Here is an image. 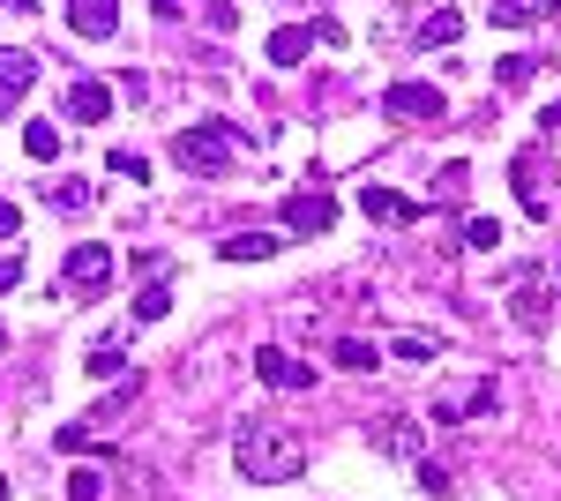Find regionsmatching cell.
I'll use <instances>...</instances> for the list:
<instances>
[{
	"label": "cell",
	"instance_id": "6da1fadb",
	"mask_svg": "<svg viewBox=\"0 0 561 501\" xmlns=\"http://www.w3.org/2000/svg\"><path fill=\"white\" fill-rule=\"evenodd\" d=\"M232 464H240L255 487H285V479H300V471H307V434H300V426H285V419H240V434H232Z\"/></svg>",
	"mask_w": 561,
	"mask_h": 501
},
{
	"label": "cell",
	"instance_id": "7a4b0ae2",
	"mask_svg": "<svg viewBox=\"0 0 561 501\" xmlns=\"http://www.w3.org/2000/svg\"><path fill=\"white\" fill-rule=\"evenodd\" d=\"M240 143H248L240 121H195V127L173 135V166L187 172V180H225L232 158H240Z\"/></svg>",
	"mask_w": 561,
	"mask_h": 501
},
{
	"label": "cell",
	"instance_id": "3957f363",
	"mask_svg": "<svg viewBox=\"0 0 561 501\" xmlns=\"http://www.w3.org/2000/svg\"><path fill=\"white\" fill-rule=\"evenodd\" d=\"M105 285H113V248L105 240H76L68 262H60V293L90 299V293H105Z\"/></svg>",
	"mask_w": 561,
	"mask_h": 501
},
{
	"label": "cell",
	"instance_id": "277c9868",
	"mask_svg": "<svg viewBox=\"0 0 561 501\" xmlns=\"http://www.w3.org/2000/svg\"><path fill=\"white\" fill-rule=\"evenodd\" d=\"M382 121L434 127V121H449V98H442L434 83H389V90H382Z\"/></svg>",
	"mask_w": 561,
	"mask_h": 501
},
{
	"label": "cell",
	"instance_id": "5b68a950",
	"mask_svg": "<svg viewBox=\"0 0 561 501\" xmlns=\"http://www.w3.org/2000/svg\"><path fill=\"white\" fill-rule=\"evenodd\" d=\"M494 405H502L494 382H465V389H442L427 419H434V426H472V419H494Z\"/></svg>",
	"mask_w": 561,
	"mask_h": 501
},
{
	"label": "cell",
	"instance_id": "8992f818",
	"mask_svg": "<svg viewBox=\"0 0 561 501\" xmlns=\"http://www.w3.org/2000/svg\"><path fill=\"white\" fill-rule=\"evenodd\" d=\"M337 225V203L322 195V187H300V195H285V232H300V240H322Z\"/></svg>",
	"mask_w": 561,
	"mask_h": 501
},
{
	"label": "cell",
	"instance_id": "52a82bcc",
	"mask_svg": "<svg viewBox=\"0 0 561 501\" xmlns=\"http://www.w3.org/2000/svg\"><path fill=\"white\" fill-rule=\"evenodd\" d=\"M359 209H367L375 225H389V232H404V225H420V217H427V203H412V195H397V187H375V180L359 187Z\"/></svg>",
	"mask_w": 561,
	"mask_h": 501
},
{
	"label": "cell",
	"instance_id": "ba28073f",
	"mask_svg": "<svg viewBox=\"0 0 561 501\" xmlns=\"http://www.w3.org/2000/svg\"><path fill=\"white\" fill-rule=\"evenodd\" d=\"M255 375H262V389H314V367L293 360L285 344H262V352H255Z\"/></svg>",
	"mask_w": 561,
	"mask_h": 501
},
{
	"label": "cell",
	"instance_id": "9c48e42d",
	"mask_svg": "<svg viewBox=\"0 0 561 501\" xmlns=\"http://www.w3.org/2000/svg\"><path fill=\"white\" fill-rule=\"evenodd\" d=\"M60 121H76V127L113 121V90L90 83V76H76V83H68V98H60Z\"/></svg>",
	"mask_w": 561,
	"mask_h": 501
},
{
	"label": "cell",
	"instance_id": "30bf717a",
	"mask_svg": "<svg viewBox=\"0 0 561 501\" xmlns=\"http://www.w3.org/2000/svg\"><path fill=\"white\" fill-rule=\"evenodd\" d=\"M510 315H517L524 330H547V322H554V285H547V277H517V293H510Z\"/></svg>",
	"mask_w": 561,
	"mask_h": 501
},
{
	"label": "cell",
	"instance_id": "8fae6325",
	"mask_svg": "<svg viewBox=\"0 0 561 501\" xmlns=\"http://www.w3.org/2000/svg\"><path fill=\"white\" fill-rule=\"evenodd\" d=\"M68 31L76 38H113L121 31V0H68Z\"/></svg>",
	"mask_w": 561,
	"mask_h": 501
},
{
	"label": "cell",
	"instance_id": "7c38bea8",
	"mask_svg": "<svg viewBox=\"0 0 561 501\" xmlns=\"http://www.w3.org/2000/svg\"><path fill=\"white\" fill-rule=\"evenodd\" d=\"M367 434H375V449H382V457H412V464H420V419L389 412V419H375Z\"/></svg>",
	"mask_w": 561,
	"mask_h": 501
},
{
	"label": "cell",
	"instance_id": "4fadbf2b",
	"mask_svg": "<svg viewBox=\"0 0 561 501\" xmlns=\"http://www.w3.org/2000/svg\"><path fill=\"white\" fill-rule=\"evenodd\" d=\"M38 83V53H23V45H0V105H15L23 90Z\"/></svg>",
	"mask_w": 561,
	"mask_h": 501
},
{
	"label": "cell",
	"instance_id": "5bb4252c",
	"mask_svg": "<svg viewBox=\"0 0 561 501\" xmlns=\"http://www.w3.org/2000/svg\"><path fill=\"white\" fill-rule=\"evenodd\" d=\"M277 248H285L277 232H232V240H217V254H225V262H270Z\"/></svg>",
	"mask_w": 561,
	"mask_h": 501
},
{
	"label": "cell",
	"instance_id": "9a60e30c",
	"mask_svg": "<svg viewBox=\"0 0 561 501\" xmlns=\"http://www.w3.org/2000/svg\"><path fill=\"white\" fill-rule=\"evenodd\" d=\"M307 45H314V31H300V23H285V31H270V45H262V53H270L277 68H300V60H307Z\"/></svg>",
	"mask_w": 561,
	"mask_h": 501
},
{
	"label": "cell",
	"instance_id": "2e32d148",
	"mask_svg": "<svg viewBox=\"0 0 561 501\" xmlns=\"http://www.w3.org/2000/svg\"><path fill=\"white\" fill-rule=\"evenodd\" d=\"M510 180H517V203L531 209V217H547V195H539V150H524L517 166H510Z\"/></svg>",
	"mask_w": 561,
	"mask_h": 501
},
{
	"label": "cell",
	"instance_id": "e0dca14e",
	"mask_svg": "<svg viewBox=\"0 0 561 501\" xmlns=\"http://www.w3.org/2000/svg\"><path fill=\"white\" fill-rule=\"evenodd\" d=\"M330 360L352 367V375H375V367H382V352H375L367 337H337V344H330Z\"/></svg>",
	"mask_w": 561,
	"mask_h": 501
},
{
	"label": "cell",
	"instance_id": "ac0fdd59",
	"mask_svg": "<svg viewBox=\"0 0 561 501\" xmlns=\"http://www.w3.org/2000/svg\"><path fill=\"white\" fill-rule=\"evenodd\" d=\"M539 15H547V0H486V23H502V31H524Z\"/></svg>",
	"mask_w": 561,
	"mask_h": 501
},
{
	"label": "cell",
	"instance_id": "d6986e66",
	"mask_svg": "<svg viewBox=\"0 0 561 501\" xmlns=\"http://www.w3.org/2000/svg\"><path fill=\"white\" fill-rule=\"evenodd\" d=\"M465 38V15H457V8H434L427 23H420V45H457Z\"/></svg>",
	"mask_w": 561,
	"mask_h": 501
},
{
	"label": "cell",
	"instance_id": "ffe728a7",
	"mask_svg": "<svg viewBox=\"0 0 561 501\" xmlns=\"http://www.w3.org/2000/svg\"><path fill=\"white\" fill-rule=\"evenodd\" d=\"M23 150H31L38 166H53V158H60V127H53V121H31V127H23Z\"/></svg>",
	"mask_w": 561,
	"mask_h": 501
},
{
	"label": "cell",
	"instance_id": "44dd1931",
	"mask_svg": "<svg viewBox=\"0 0 561 501\" xmlns=\"http://www.w3.org/2000/svg\"><path fill=\"white\" fill-rule=\"evenodd\" d=\"M45 203H53V209H90V203H98V187H90V180H53Z\"/></svg>",
	"mask_w": 561,
	"mask_h": 501
},
{
	"label": "cell",
	"instance_id": "7402d4cb",
	"mask_svg": "<svg viewBox=\"0 0 561 501\" xmlns=\"http://www.w3.org/2000/svg\"><path fill=\"white\" fill-rule=\"evenodd\" d=\"M173 315V285H142L135 293V322H165Z\"/></svg>",
	"mask_w": 561,
	"mask_h": 501
},
{
	"label": "cell",
	"instance_id": "603a6c76",
	"mask_svg": "<svg viewBox=\"0 0 561 501\" xmlns=\"http://www.w3.org/2000/svg\"><path fill=\"white\" fill-rule=\"evenodd\" d=\"M83 367H90L98 382H113V375H135V367H128V352H121V344H98V352H90Z\"/></svg>",
	"mask_w": 561,
	"mask_h": 501
},
{
	"label": "cell",
	"instance_id": "cb8c5ba5",
	"mask_svg": "<svg viewBox=\"0 0 561 501\" xmlns=\"http://www.w3.org/2000/svg\"><path fill=\"white\" fill-rule=\"evenodd\" d=\"M465 248L494 254V248H502V225H494V217H465Z\"/></svg>",
	"mask_w": 561,
	"mask_h": 501
},
{
	"label": "cell",
	"instance_id": "d4e9b609",
	"mask_svg": "<svg viewBox=\"0 0 561 501\" xmlns=\"http://www.w3.org/2000/svg\"><path fill=\"white\" fill-rule=\"evenodd\" d=\"M465 187H472V166H442L434 172V195H442V203H465Z\"/></svg>",
	"mask_w": 561,
	"mask_h": 501
},
{
	"label": "cell",
	"instance_id": "484cf974",
	"mask_svg": "<svg viewBox=\"0 0 561 501\" xmlns=\"http://www.w3.org/2000/svg\"><path fill=\"white\" fill-rule=\"evenodd\" d=\"M397 360H420V367H427V360H442V337L404 330V337H397Z\"/></svg>",
	"mask_w": 561,
	"mask_h": 501
},
{
	"label": "cell",
	"instance_id": "4316f807",
	"mask_svg": "<svg viewBox=\"0 0 561 501\" xmlns=\"http://www.w3.org/2000/svg\"><path fill=\"white\" fill-rule=\"evenodd\" d=\"M494 76H502V90H524L531 76H539V60H531V53H510V60L494 68Z\"/></svg>",
	"mask_w": 561,
	"mask_h": 501
},
{
	"label": "cell",
	"instance_id": "83f0119b",
	"mask_svg": "<svg viewBox=\"0 0 561 501\" xmlns=\"http://www.w3.org/2000/svg\"><path fill=\"white\" fill-rule=\"evenodd\" d=\"M412 479H420V487H427L434 501H449V471H442V464H427V457H420V464H412Z\"/></svg>",
	"mask_w": 561,
	"mask_h": 501
},
{
	"label": "cell",
	"instance_id": "f1b7e54d",
	"mask_svg": "<svg viewBox=\"0 0 561 501\" xmlns=\"http://www.w3.org/2000/svg\"><path fill=\"white\" fill-rule=\"evenodd\" d=\"M105 166L121 172V180H150V158H135V150H113V158H105Z\"/></svg>",
	"mask_w": 561,
	"mask_h": 501
},
{
	"label": "cell",
	"instance_id": "f546056e",
	"mask_svg": "<svg viewBox=\"0 0 561 501\" xmlns=\"http://www.w3.org/2000/svg\"><path fill=\"white\" fill-rule=\"evenodd\" d=\"M203 23H210V31H232V23H240V8H232V0H203Z\"/></svg>",
	"mask_w": 561,
	"mask_h": 501
},
{
	"label": "cell",
	"instance_id": "4dcf8cb0",
	"mask_svg": "<svg viewBox=\"0 0 561 501\" xmlns=\"http://www.w3.org/2000/svg\"><path fill=\"white\" fill-rule=\"evenodd\" d=\"M68 501H98V471H68Z\"/></svg>",
	"mask_w": 561,
	"mask_h": 501
},
{
	"label": "cell",
	"instance_id": "1f68e13d",
	"mask_svg": "<svg viewBox=\"0 0 561 501\" xmlns=\"http://www.w3.org/2000/svg\"><path fill=\"white\" fill-rule=\"evenodd\" d=\"M15 285H23V254H8V262H0V293H15Z\"/></svg>",
	"mask_w": 561,
	"mask_h": 501
},
{
	"label": "cell",
	"instance_id": "d6a6232c",
	"mask_svg": "<svg viewBox=\"0 0 561 501\" xmlns=\"http://www.w3.org/2000/svg\"><path fill=\"white\" fill-rule=\"evenodd\" d=\"M15 232H23V209H15V203H0V240H15Z\"/></svg>",
	"mask_w": 561,
	"mask_h": 501
},
{
	"label": "cell",
	"instance_id": "836d02e7",
	"mask_svg": "<svg viewBox=\"0 0 561 501\" xmlns=\"http://www.w3.org/2000/svg\"><path fill=\"white\" fill-rule=\"evenodd\" d=\"M187 8H203V0H158V15H187Z\"/></svg>",
	"mask_w": 561,
	"mask_h": 501
},
{
	"label": "cell",
	"instance_id": "e575fe53",
	"mask_svg": "<svg viewBox=\"0 0 561 501\" xmlns=\"http://www.w3.org/2000/svg\"><path fill=\"white\" fill-rule=\"evenodd\" d=\"M539 121H547V127H561V98H554V105H547V113H539Z\"/></svg>",
	"mask_w": 561,
	"mask_h": 501
},
{
	"label": "cell",
	"instance_id": "d590c367",
	"mask_svg": "<svg viewBox=\"0 0 561 501\" xmlns=\"http://www.w3.org/2000/svg\"><path fill=\"white\" fill-rule=\"evenodd\" d=\"M0 8H15V15H31V8H38V0H0Z\"/></svg>",
	"mask_w": 561,
	"mask_h": 501
},
{
	"label": "cell",
	"instance_id": "8d00e7d4",
	"mask_svg": "<svg viewBox=\"0 0 561 501\" xmlns=\"http://www.w3.org/2000/svg\"><path fill=\"white\" fill-rule=\"evenodd\" d=\"M547 15H561V0H547Z\"/></svg>",
	"mask_w": 561,
	"mask_h": 501
},
{
	"label": "cell",
	"instance_id": "74e56055",
	"mask_svg": "<svg viewBox=\"0 0 561 501\" xmlns=\"http://www.w3.org/2000/svg\"><path fill=\"white\" fill-rule=\"evenodd\" d=\"M0 352H8V330H0Z\"/></svg>",
	"mask_w": 561,
	"mask_h": 501
},
{
	"label": "cell",
	"instance_id": "f35d334b",
	"mask_svg": "<svg viewBox=\"0 0 561 501\" xmlns=\"http://www.w3.org/2000/svg\"><path fill=\"white\" fill-rule=\"evenodd\" d=\"M0 501H8V479H0Z\"/></svg>",
	"mask_w": 561,
	"mask_h": 501
}]
</instances>
